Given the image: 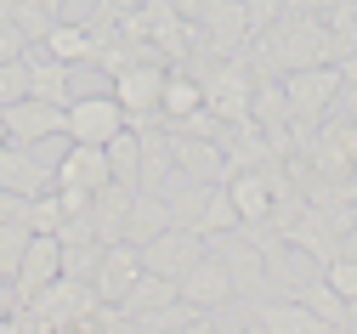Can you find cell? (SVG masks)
Segmentation results:
<instances>
[{"instance_id":"cell-23","label":"cell","mask_w":357,"mask_h":334,"mask_svg":"<svg viewBox=\"0 0 357 334\" xmlns=\"http://www.w3.org/2000/svg\"><path fill=\"white\" fill-rule=\"evenodd\" d=\"M108 165H114V181H125V187H142V136L137 130H119L114 142H108Z\"/></svg>"},{"instance_id":"cell-3","label":"cell","mask_w":357,"mask_h":334,"mask_svg":"<svg viewBox=\"0 0 357 334\" xmlns=\"http://www.w3.org/2000/svg\"><path fill=\"white\" fill-rule=\"evenodd\" d=\"M340 85H346L340 63H312V68H295V74H284V97H289V114H295L301 125H318V119L335 108Z\"/></svg>"},{"instance_id":"cell-38","label":"cell","mask_w":357,"mask_h":334,"mask_svg":"<svg viewBox=\"0 0 357 334\" xmlns=\"http://www.w3.org/2000/svg\"><path fill=\"white\" fill-rule=\"evenodd\" d=\"M346 193H351V204H357V165L346 170Z\"/></svg>"},{"instance_id":"cell-24","label":"cell","mask_w":357,"mask_h":334,"mask_svg":"<svg viewBox=\"0 0 357 334\" xmlns=\"http://www.w3.org/2000/svg\"><path fill=\"white\" fill-rule=\"evenodd\" d=\"M46 52L52 57H63V63H85L91 57V34H85V23H52V34H46Z\"/></svg>"},{"instance_id":"cell-1","label":"cell","mask_w":357,"mask_h":334,"mask_svg":"<svg viewBox=\"0 0 357 334\" xmlns=\"http://www.w3.org/2000/svg\"><path fill=\"white\" fill-rule=\"evenodd\" d=\"M97 312V289H91V278H52L46 289H40L23 312H6V328H34V334H63V328H85Z\"/></svg>"},{"instance_id":"cell-12","label":"cell","mask_w":357,"mask_h":334,"mask_svg":"<svg viewBox=\"0 0 357 334\" xmlns=\"http://www.w3.org/2000/svg\"><path fill=\"white\" fill-rule=\"evenodd\" d=\"M0 187L34 199L46 187H57V165H40L34 148H23V142H0Z\"/></svg>"},{"instance_id":"cell-25","label":"cell","mask_w":357,"mask_h":334,"mask_svg":"<svg viewBox=\"0 0 357 334\" xmlns=\"http://www.w3.org/2000/svg\"><path fill=\"white\" fill-rule=\"evenodd\" d=\"M63 221H68V210H63V193H57V187L34 193V199H29V210H23V227H29V232H57Z\"/></svg>"},{"instance_id":"cell-31","label":"cell","mask_w":357,"mask_h":334,"mask_svg":"<svg viewBox=\"0 0 357 334\" xmlns=\"http://www.w3.org/2000/svg\"><path fill=\"white\" fill-rule=\"evenodd\" d=\"M324 278L335 283V295H340V301H357V261H351L346 250H340L335 261H324Z\"/></svg>"},{"instance_id":"cell-14","label":"cell","mask_w":357,"mask_h":334,"mask_svg":"<svg viewBox=\"0 0 357 334\" xmlns=\"http://www.w3.org/2000/svg\"><path fill=\"white\" fill-rule=\"evenodd\" d=\"M0 119H6V142H23V148H34L46 136H63V108L40 103V97H23L12 108H0Z\"/></svg>"},{"instance_id":"cell-6","label":"cell","mask_w":357,"mask_h":334,"mask_svg":"<svg viewBox=\"0 0 357 334\" xmlns=\"http://www.w3.org/2000/svg\"><path fill=\"white\" fill-rule=\"evenodd\" d=\"M210 244H204V232H193V227H165V232H153L148 244H142V266L148 272H165V278H182L199 255H204Z\"/></svg>"},{"instance_id":"cell-4","label":"cell","mask_w":357,"mask_h":334,"mask_svg":"<svg viewBox=\"0 0 357 334\" xmlns=\"http://www.w3.org/2000/svg\"><path fill=\"white\" fill-rule=\"evenodd\" d=\"M119 130H125V103L114 97V91H102V97H74V103L63 108V136H68V142L108 148Z\"/></svg>"},{"instance_id":"cell-22","label":"cell","mask_w":357,"mask_h":334,"mask_svg":"<svg viewBox=\"0 0 357 334\" xmlns=\"http://www.w3.org/2000/svg\"><path fill=\"white\" fill-rule=\"evenodd\" d=\"M289 295H295V301H306V306L318 312V317H324L329 328H351V306H346V301L335 295V283H329L324 272H318V278H306V283H295Z\"/></svg>"},{"instance_id":"cell-20","label":"cell","mask_w":357,"mask_h":334,"mask_svg":"<svg viewBox=\"0 0 357 334\" xmlns=\"http://www.w3.org/2000/svg\"><path fill=\"white\" fill-rule=\"evenodd\" d=\"M170 227V199L165 193H148V187H137V199H130V227H125V238L130 244H148L153 232H165Z\"/></svg>"},{"instance_id":"cell-34","label":"cell","mask_w":357,"mask_h":334,"mask_svg":"<svg viewBox=\"0 0 357 334\" xmlns=\"http://www.w3.org/2000/svg\"><path fill=\"white\" fill-rule=\"evenodd\" d=\"M335 108H340L346 119H357V85H340V97H335Z\"/></svg>"},{"instance_id":"cell-13","label":"cell","mask_w":357,"mask_h":334,"mask_svg":"<svg viewBox=\"0 0 357 334\" xmlns=\"http://www.w3.org/2000/svg\"><path fill=\"white\" fill-rule=\"evenodd\" d=\"M142 278V250L130 244V238H119V244H102V261H97V278H91V289L97 301H125V289Z\"/></svg>"},{"instance_id":"cell-29","label":"cell","mask_w":357,"mask_h":334,"mask_svg":"<svg viewBox=\"0 0 357 334\" xmlns=\"http://www.w3.org/2000/svg\"><path fill=\"white\" fill-rule=\"evenodd\" d=\"M57 244H63V238H57ZM97 261H102V244H97V238L63 244V272H68V278H97Z\"/></svg>"},{"instance_id":"cell-11","label":"cell","mask_w":357,"mask_h":334,"mask_svg":"<svg viewBox=\"0 0 357 334\" xmlns=\"http://www.w3.org/2000/svg\"><path fill=\"white\" fill-rule=\"evenodd\" d=\"M165 63H148V57H130L125 68H114V97L125 103V114H159V97H165Z\"/></svg>"},{"instance_id":"cell-32","label":"cell","mask_w":357,"mask_h":334,"mask_svg":"<svg viewBox=\"0 0 357 334\" xmlns=\"http://www.w3.org/2000/svg\"><path fill=\"white\" fill-rule=\"evenodd\" d=\"M289 0H244V17H250V34H266L278 17H284Z\"/></svg>"},{"instance_id":"cell-33","label":"cell","mask_w":357,"mask_h":334,"mask_svg":"<svg viewBox=\"0 0 357 334\" xmlns=\"http://www.w3.org/2000/svg\"><path fill=\"white\" fill-rule=\"evenodd\" d=\"M23 52H29L23 29H17V23H0V63H12V57H23Z\"/></svg>"},{"instance_id":"cell-8","label":"cell","mask_w":357,"mask_h":334,"mask_svg":"<svg viewBox=\"0 0 357 334\" xmlns=\"http://www.w3.org/2000/svg\"><path fill=\"white\" fill-rule=\"evenodd\" d=\"M176 283H182V301L188 306H199V312H227L238 295H233V278H227V266H221V255H199L182 278H176Z\"/></svg>"},{"instance_id":"cell-18","label":"cell","mask_w":357,"mask_h":334,"mask_svg":"<svg viewBox=\"0 0 357 334\" xmlns=\"http://www.w3.org/2000/svg\"><path fill=\"white\" fill-rule=\"evenodd\" d=\"M170 301H182V283L176 278H165V272H148L142 266V278L125 289V317H130V328H137V317H148V312H159V306H170Z\"/></svg>"},{"instance_id":"cell-37","label":"cell","mask_w":357,"mask_h":334,"mask_svg":"<svg viewBox=\"0 0 357 334\" xmlns=\"http://www.w3.org/2000/svg\"><path fill=\"white\" fill-rule=\"evenodd\" d=\"M170 6L182 12V17H199V12H204V0H170Z\"/></svg>"},{"instance_id":"cell-16","label":"cell","mask_w":357,"mask_h":334,"mask_svg":"<svg viewBox=\"0 0 357 334\" xmlns=\"http://www.w3.org/2000/svg\"><path fill=\"white\" fill-rule=\"evenodd\" d=\"M23 63H29V97H40V103H57V108H68V103H74V91H68L74 63L52 57L46 45H29V52H23Z\"/></svg>"},{"instance_id":"cell-15","label":"cell","mask_w":357,"mask_h":334,"mask_svg":"<svg viewBox=\"0 0 357 334\" xmlns=\"http://www.w3.org/2000/svg\"><path fill=\"white\" fill-rule=\"evenodd\" d=\"M114 181L108 148H91V142H68V153L57 159V187H79V193H102Z\"/></svg>"},{"instance_id":"cell-35","label":"cell","mask_w":357,"mask_h":334,"mask_svg":"<svg viewBox=\"0 0 357 334\" xmlns=\"http://www.w3.org/2000/svg\"><path fill=\"white\" fill-rule=\"evenodd\" d=\"M6 312H17V295H12V283L0 278V317H6Z\"/></svg>"},{"instance_id":"cell-28","label":"cell","mask_w":357,"mask_h":334,"mask_svg":"<svg viewBox=\"0 0 357 334\" xmlns=\"http://www.w3.org/2000/svg\"><path fill=\"white\" fill-rule=\"evenodd\" d=\"M12 23L23 29V40H29V45H46V34H52V23H57V17L40 6V0H17V6H12Z\"/></svg>"},{"instance_id":"cell-17","label":"cell","mask_w":357,"mask_h":334,"mask_svg":"<svg viewBox=\"0 0 357 334\" xmlns=\"http://www.w3.org/2000/svg\"><path fill=\"white\" fill-rule=\"evenodd\" d=\"M130 199H137V187H125V181H108L102 193H91V232H97V244H119L125 227H130Z\"/></svg>"},{"instance_id":"cell-19","label":"cell","mask_w":357,"mask_h":334,"mask_svg":"<svg viewBox=\"0 0 357 334\" xmlns=\"http://www.w3.org/2000/svg\"><path fill=\"white\" fill-rule=\"evenodd\" d=\"M227 193H233V204H238V221H266V215H273V181H266L261 165H255V170H233Z\"/></svg>"},{"instance_id":"cell-36","label":"cell","mask_w":357,"mask_h":334,"mask_svg":"<svg viewBox=\"0 0 357 334\" xmlns=\"http://www.w3.org/2000/svg\"><path fill=\"white\" fill-rule=\"evenodd\" d=\"M340 74H346V85H357V45H351V52L340 57Z\"/></svg>"},{"instance_id":"cell-10","label":"cell","mask_w":357,"mask_h":334,"mask_svg":"<svg viewBox=\"0 0 357 334\" xmlns=\"http://www.w3.org/2000/svg\"><path fill=\"white\" fill-rule=\"evenodd\" d=\"M170 142H176V176L204 181V187L233 181V159H227V148L215 136H170Z\"/></svg>"},{"instance_id":"cell-2","label":"cell","mask_w":357,"mask_h":334,"mask_svg":"<svg viewBox=\"0 0 357 334\" xmlns=\"http://www.w3.org/2000/svg\"><path fill=\"white\" fill-rule=\"evenodd\" d=\"M210 244V255H221V266H227V278H233V295L238 301H261V295H278V283H273V272H266V255L250 244V238L233 227V232H215V238H204Z\"/></svg>"},{"instance_id":"cell-7","label":"cell","mask_w":357,"mask_h":334,"mask_svg":"<svg viewBox=\"0 0 357 334\" xmlns=\"http://www.w3.org/2000/svg\"><path fill=\"white\" fill-rule=\"evenodd\" d=\"M52 278H63V244H57V232H34L29 238V250H23V266L12 278V295H17V312L46 289Z\"/></svg>"},{"instance_id":"cell-5","label":"cell","mask_w":357,"mask_h":334,"mask_svg":"<svg viewBox=\"0 0 357 334\" xmlns=\"http://www.w3.org/2000/svg\"><path fill=\"white\" fill-rule=\"evenodd\" d=\"M193 23H199V34H204L193 52H210V57H244V45H250L244 0H204V12H199Z\"/></svg>"},{"instance_id":"cell-30","label":"cell","mask_w":357,"mask_h":334,"mask_svg":"<svg viewBox=\"0 0 357 334\" xmlns=\"http://www.w3.org/2000/svg\"><path fill=\"white\" fill-rule=\"evenodd\" d=\"M29 97V63L12 57V63H0V108H12Z\"/></svg>"},{"instance_id":"cell-39","label":"cell","mask_w":357,"mask_h":334,"mask_svg":"<svg viewBox=\"0 0 357 334\" xmlns=\"http://www.w3.org/2000/svg\"><path fill=\"white\" fill-rule=\"evenodd\" d=\"M40 6H46L52 17H63V6H68V0H40Z\"/></svg>"},{"instance_id":"cell-21","label":"cell","mask_w":357,"mask_h":334,"mask_svg":"<svg viewBox=\"0 0 357 334\" xmlns=\"http://www.w3.org/2000/svg\"><path fill=\"white\" fill-rule=\"evenodd\" d=\"M204 103V79L199 74H188L182 63H176L170 74H165V97H159V119L170 125V119H182V114H193Z\"/></svg>"},{"instance_id":"cell-27","label":"cell","mask_w":357,"mask_h":334,"mask_svg":"<svg viewBox=\"0 0 357 334\" xmlns=\"http://www.w3.org/2000/svg\"><path fill=\"white\" fill-rule=\"evenodd\" d=\"M29 238H34V232H29L23 221H0V278H6V283H12V278H17V266H23Z\"/></svg>"},{"instance_id":"cell-9","label":"cell","mask_w":357,"mask_h":334,"mask_svg":"<svg viewBox=\"0 0 357 334\" xmlns=\"http://www.w3.org/2000/svg\"><path fill=\"white\" fill-rule=\"evenodd\" d=\"M244 312H250V323L255 328H273V334H318V328H329L318 312H312L306 301H295V295H261V301H238Z\"/></svg>"},{"instance_id":"cell-41","label":"cell","mask_w":357,"mask_h":334,"mask_svg":"<svg viewBox=\"0 0 357 334\" xmlns=\"http://www.w3.org/2000/svg\"><path fill=\"white\" fill-rule=\"evenodd\" d=\"M0 142H6V119H0Z\"/></svg>"},{"instance_id":"cell-40","label":"cell","mask_w":357,"mask_h":334,"mask_svg":"<svg viewBox=\"0 0 357 334\" xmlns=\"http://www.w3.org/2000/svg\"><path fill=\"white\" fill-rule=\"evenodd\" d=\"M12 6H17V0H0V23H12Z\"/></svg>"},{"instance_id":"cell-26","label":"cell","mask_w":357,"mask_h":334,"mask_svg":"<svg viewBox=\"0 0 357 334\" xmlns=\"http://www.w3.org/2000/svg\"><path fill=\"white\" fill-rule=\"evenodd\" d=\"M233 227H238V204H233V193H227V181H221V187H210V199H204V221H199V232L215 238V232H233Z\"/></svg>"}]
</instances>
